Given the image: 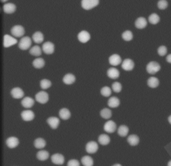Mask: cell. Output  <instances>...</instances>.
Here are the masks:
<instances>
[{"label":"cell","instance_id":"obj_1","mask_svg":"<svg viewBox=\"0 0 171 166\" xmlns=\"http://www.w3.org/2000/svg\"><path fill=\"white\" fill-rule=\"evenodd\" d=\"M99 0H82L81 6L85 10H90L98 5Z\"/></svg>","mask_w":171,"mask_h":166},{"label":"cell","instance_id":"obj_2","mask_svg":"<svg viewBox=\"0 0 171 166\" xmlns=\"http://www.w3.org/2000/svg\"><path fill=\"white\" fill-rule=\"evenodd\" d=\"M32 46V39L29 36H24L20 39L18 47L22 50H26Z\"/></svg>","mask_w":171,"mask_h":166},{"label":"cell","instance_id":"obj_3","mask_svg":"<svg viewBox=\"0 0 171 166\" xmlns=\"http://www.w3.org/2000/svg\"><path fill=\"white\" fill-rule=\"evenodd\" d=\"M160 70V66L155 61L150 62L146 66V71L150 74H155Z\"/></svg>","mask_w":171,"mask_h":166},{"label":"cell","instance_id":"obj_4","mask_svg":"<svg viewBox=\"0 0 171 166\" xmlns=\"http://www.w3.org/2000/svg\"><path fill=\"white\" fill-rule=\"evenodd\" d=\"M11 34L14 37L21 38L25 34V30L21 25H15L11 29Z\"/></svg>","mask_w":171,"mask_h":166},{"label":"cell","instance_id":"obj_5","mask_svg":"<svg viewBox=\"0 0 171 166\" xmlns=\"http://www.w3.org/2000/svg\"><path fill=\"white\" fill-rule=\"evenodd\" d=\"M36 101L40 104H45L49 101V95L46 92L39 91L35 96Z\"/></svg>","mask_w":171,"mask_h":166},{"label":"cell","instance_id":"obj_6","mask_svg":"<svg viewBox=\"0 0 171 166\" xmlns=\"http://www.w3.org/2000/svg\"><path fill=\"white\" fill-rule=\"evenodd\" d=\"M98 150V145L94 141H90L86 145V151L88 153L94 154Z\"/></svg>","mask_w":171,"mask_h":166},{"label":"cell","instance_id":"obj_7","mask_svg":"<svg viewBox=\"0 0 171 166\" xmlns=\"http://www.w3.org/2000/svg\"><path fill=\"white\" fill-rule=\"evenodd\" d=\"M117 126L116 123L112 120L107 121L104 125V130L108 133H112L117 130Z\"/></svg>","mask_w":171,"mask_h":166},{"label":"cell","instance_id":"obj_8","mask_svg":"<svg viewBox=\"0 0 171 166\" xmlns=\"http://www.w3.org/2000/svg\"><path fill=\"white\" fill-rule=\"evenodd\" d=\"M17 43V40H16V38H15L14 37H12V36L8 34H5L4 36V48L11 47L12 46H14V45L16 44Z\"/></svg>","mask_w":171,"mask_h":166},{"label":"cell","instance_id":"obj_9","mask_svg":"<svg viewBox=\"0 0 171 166\" xmlns=\"http://www.w3.org/2000/svg\"><path fill=\"white\" fill-rule=\"evenodd\" d=\"M21 119H22L24 121L28 122L32 121L33 120L35 117V114L32 111L27 109L23 111L21 113Z\"/></svg>","mask_w":171,"mask_h":166},{"label":"cell","instance_id":"obj_10","mask_svg":"<svg viewBox=\"0 0 171 166\" xmlns=\"http://www.w3.org/2000/svg\"><path fill=\"white\" fill-rule=\"evenodd\" d=\"M42 50L45 54H52L54 52L55 47L54 44L51 42H45L42 45Z\"/></svg>","mask_w":171,"mask_h":166},{"label":"cell","instance_id":"obj_11","mask_svg":"<svg viewBox=\"0 0 171 166\" xmlns=\"http://www.w3.org/2000/svg\"><path fill=\"white\" fill-rule=\"evenodd\" d=\"M51 161L54 164L61 165L64 164L65 158L64 156L61 153H55L51 156Z\"/></svg>","mask_w":171,"mask_h":166},{"label":"cell","instance_id":"obj_12","mask_svg":"<svg viewBox=\"0 0 171 166\" xmlns=\"http://www.w3.org/2000/svg\"><path fill=\"white\" fill-rule=\"evenodd\" d=\"M134 68V62L132 60L126 58L122 62V68L125 71H131Z\"/></svg>","mask_w":171,"mask_h":166},{"label":"cell","instance_id":"obj_13","mask_svg":"<svg viewBox=\"0 0 171 166\" xmlns=\"http://www.w3.org/2000/svg\"><path fill=\"white\" fill-rule=\"evenodd\" d=\"M20 143L19 139L16 137L11 136L8 137L7 139L5 140V144L10 149H14L16 148V147L18 146V145Z\"/></svg>","mask_w":171,"mask_h":166},{"label":"cell","instance_id":"obj_14","mask_svg":"<svg viewBox=\"0 0 171 166\" xmlns=\"http://www.w3.org/2000/svg\"><path fill=\"white\" fill-rule=\"evenodd\" d=\"M90 33L86 31V30H82L80 32H79V34H78V40L80 41L81 43L85 44L88 42L90 40Z\"/></svg>","mask_w":171,"mask_h":166},{"label":"cell","instance_id":"obj_15","mask_svg":"<svg viewBox=\"0 0 171 166\" xmlns=\"http://www.w3.org/2000/svg\"><path fill=\"white\" fill-rule=\"evenodd\" d=\"M108 61L110 64L113 66H117L119 64H120L122 62V58L120 55L117 54H114L109 57Z\"/></svg>","mask_w":171,"mask_h":166},{"label":"cell","instance_id":"obj_16","mask_svg":"<svg viewBox=\"0 0 171 166\" xmlns=\"http://www.w3.org/2000/svg\"><path fill=\"white\" fill-rule=\"evenodd\" d=\"M46 122L52 129H56L60 125V119L56 117H50L47 119Z\"/></svg>","mask_w":171,"mask_h":166},{"label":"cell","instance_id":"obj_17","mask_svg":"<svg viewBox=\"0 0 171 166\" xmlns=\"http://www.w3.org/2000/svg\"><path fill=\"white\" fill-rule=\"evenodd\" d=\"M11 95L14 99H20L23 97L24 92L20 87H14L11 90Z\"/></svg>","mask_w":171,"mask_h":166},{"label":"cell","instance_id":"obj_18","mask_svg":"<svg viewBox=\"0 0 171 166\" xmlns=\"http://www.w3.org/2000/svg\"><path fill=\"white\" fill-rule=\"evenodd\" d=\"M35 101L30 96H26L24 97L22 100H21V104L22 106L26 108H32L33 105H34Z\"/></svg>","mask_w":171,"mask_h":166},{"label":"cell","instance_id":"obj_19","mask_svg":"<svg viewBox=\"0 0 171 166\" xmlns=\"http://www.w3.org/2000/svg\"><path fill=\"white\" fill-rule=\"evenodd\" d=\"M3 10L5 14H11L16 11V6L13 3H8L3 5Z\"/></svg>","mask_w":171,"mask_h":166},{"label":"cell","instance_id":"obj_20","mask_svg":"<svg viewBox=\"0 0 171 166\" xmlns=\"http://www.w3.org/2000/svg\"><path fill=\"white\" fill-rule=\"evenodd\" d=\"M107 76H108L111 79H117V78L120 77V72L117 68L112 67L108 68L107 70Z\"/></svg>","mask_w":171,"mask_h":166},{"label":"cell","instance_id":"obj_21","mask_svg":"<svg viewBox=\"0 0 171 166\" xmlns=\"http://www.w3.org/2000/svg\"><path fill=\"white\" fill-rule=\"evenodd\" d=\"M134 25L136 28L144 29L147 26V20L144 17H140L136 20Z\"/></svg>","mask_w":171,"mask_h":166},{"label":"cell","instance_id":"obj_22","mask_svg":"<svg viewBox=\"0 0 171 166\" xmlns=\"http://www.w3.org/2000/svg\"><path fill=\"white\" fill-rule=\"evenodd\" d=\"M63 83L67 85H71L74 84L76 81V77L72 73H68L64 75L62 79Z\"/></svg>","mask_w":171,"mask_h":166},{"label":"cell","instance_id":"obj_23","mask_svg":"<svg viewBox=\"0 0 171 166\" xmlns=\"http://www.w3.org/2000/svg\"><path fill=\"white\" fill-rule=\"evenodd\" d=\"M127 142L131 146H136L140 142V139L138 135L135 134L130 135L127 138Z\"/></svg>","mask_w":171,"mask_h":166},{"label":"cell","instance_id":"obj_24","mask_svg":"<svg viewBox=\"0 0 171 166\" xmlns=\"http://www.w3.org/2000/svg\"><path fill=\"white\" fill-rule=\"evenodd\" d=\"M59 116L60 119L66 121L70 118V117H71V113H70V110L68 109L67 108H62L59 111Z\"/></svg>","mask_w":171,"mask_h":166},{"label":"cell","instance_id":"obj_25","mask_svg":"<svg viewBox=\"0 0 171 166\" xmlns=\"http://www.w3.org/2000/svg\"><path fill=\"white\" fill-rule=\"evenodd\" d=\"M49 157H50V154H49L48 152H47L46 150H40L36 153V158H37L38 160L42 161L47 160Z\"/></svg>","mask_w":171,"mask_h":166},{"label":"cell","instance_id":"obj_26","mask_svg":"<svg viewBox=\"0 0 171 166\" xmlns=\"http://www.w3.org/2000/svg\"><path fill=\"white\" fill-rule=\"evenodd\" d=\"M98 141L100 145L103 146H108V145L110 142V138L107 134H101L99 135Z\"/></svg>","mask_w":171,"mask_h":166},{"label":"cell","instance_id":"obj_27","mask_svg":"<svg viewBox=\"0 0 171 166\" xmlns=\"http://www.w3.org/2000/svg\"><path fill=\"white\" fill-rule=\"evenodd\" d=\"M120 104V101L117 96H112L108 101V105L110 108H117Z\"/></svg>","mask_w":171,"mask_h":166},{"label":"cell","instance_id":"obj_28","mask_svg":"<svg viewBox=\"0 0 171 166\" xmlns=\"http://www.w3.org/2000/svg\"><path fill=\"white\" fill-rule=\"evenodd\" d=\"M45 145H46L45 141L44 139L41 137L36 138L34 141H33V146H34L36 149H41L44 148L45 147Z\"/></svg>","mask_w":171,"mask_h":166},{"label":"cell","instance_id":"obj_29","mask_svg":"<svg viewBox=\"0 0 171 166\" xmlns=\"http://www.w3.org/2000/svg\"><path fill=\"white\" fill-rule=\"evenodd\" d=\"M32 40L36 44H41L44 41V34L41 32L37 31L32 35Z\"/></svg>","mask_w":171,"mask_h":166},{"label":"cell","instance_id":"obj_30","mask_svg":"<svg viewBox=\"0 0 171 166\" xmlns=\"http://www.w3.org/2000/svg\"><path fill=\"white\" fill-rule=\"evenodd\" d=\"M128 132H129V128L125 125H120L118 129V135L122 137H126Z\"/></svg>","mask_w":171,"mask_h":166},{"label":"cell","instance_id":"obj_31","mask_svg":"<svg viewBox=\"0 0 171 166\" xmlns=\"http://www.w3.org/2000/svg\"><path fill=\"white\" fill-rule=\"evenodd\" d=\"M81 163L84 166H93L94 160L92 157L89 155H84L81 159Z\"/></svg>","mask_w":171,"mask_h":166},{"label":"cell","instance_id":"obj_32","mask_svg":"<svg viewBox=\"0 0 171 166\" xmlns=\"http://www.w3.org/2000/svg\"><path fill=\"white\" fill-rule=\"evenodd\" d=\"M100 114L102 118L104 119H109L111 118L112 115V111L108 108H104L103 109L100 111Z\"/></svg>","mask_w":171,"mask_h":166},{"label":"cell","instance_id":"obj_33","mask_svg":"<svg viewBox=\"0 0 171 166\" xmlns=\"http://www.w3.org/2000/svg\"><path fill=\"white\" fill-rule=\"evenodd\" d=\"M32 64L35 68L41 69L45 66V61L42 58H37L33 60Z\"/></svg>","mask_w":171,"mask_h":166},{"label":"cell","instance_id":"obj_34","mask_svg":"<svg viewBox=\"0 0 171 166\" xmlns=\"http://www.w3.org/2000/svg\"><path fill=\"white\" fill-rule=\"evenodd\" d=\"M147 84H148V86L149 87H151V88H152V89L157 88V87L159 85V80H158L157 78L154 77H150L148 79Z\"/></svg>","mask_w":171,"mask_h":166},{"label":"cell","instance_id":"obj_35","mask_svg":"<svg viewBox=\"0 0 171 166\" xmlns=\"http://www.w3.org/2000/svg\"><path fill=\"white\" fill-rule=\"evenodd\" d=\"M42 49L39 46H33L30 50V54L34 56H39L42 54Z\"/></svg>","mask_w":171,"mask_h":166},{"label":"cell","instance_id":"obj_36","mask_svg":"<svg viewBox=\"0 0 171 166\" xmlns=\"http://www.w3.org/2000/svg\"><path fill=\"white\" fill-rule=\"evenodd\" d=\"M122 38L126 42H130L133 39V34L130 30H126L122 34Z\"/></svg>","mask_w":171,"mask_h":166},{"label":"cell","instance_id":"obj_37","mask_svg":"<svg viewBox=\"0 0 171 166\" xmlns=\"http://www.w3.org/2000/svg\"><path fill=\"white\" fill-rule=\"evenodd\" d=\"M148 21L151 24L155 25V24H157L159 22L160 17L158 16V15H157V14H152L151 15H150V16L148 17Z\"/></svg>","mask_w":171,"mask_h":166},{"label":"cell","instance_id":"obj_38","mask_svg":"<svg viewBox=\"0 0 171 166\" xmlns=\"http://www.w3.org/2000/svg\"><path fill=\"white\" fill-rule=\"evenodd\" d=\"M100 94L104 97H109L112 94V89L109 86H104L100 90Z\"/></svg>","mask_w":171,"mask_h":166},{"label":"cell","instance_id":"obj_39","mask_svg":"<svg viewBox=\"0 0 171 166\" xmlns=\"http://www.w3.org/2000/svg\"><path fill=\"white\" fill-rule=\"evenodd\" d=\"M51 86V83L50 80L44 78L40 81V87L43 90H46L49 88H50Z\"/></svg>","mask_w":171,"mask_h":166},{"label":"cell","instance_id":"obj_40","mask_svg":"<svg viewBox=\"0 0 171 166\" xmlns=\"http://www.w3.org/2000/svg\"><path fill=\"white\" fill-rule=\"evenodd\" d=\"M112 89L114 92L119 93L121 92L122 89H123V86H122L120 83L114 82L112 84Z\"/></svg>","mask_w":171,"mask_h":166},{"label":"cell","instance_id":"obj_41","mask_svg":"<svg viewBox=\"0 0 171 166\" xmlns=\"http://www.w3.org/2000/svg\"><path fill=\"white\" fill-rule=\"evenodd\" d=\"M157 5H158V8L162 10H165L166 8H167L168 5H169L166 0H159Z\"/></svg>","mask_w":171,"mask_h":166},{"label":"cell","instance_id":"obj_42","mask_svg":"<svg viewBox=\"0 0 171 166\" xmlns=\"http://www.w3.org/2000/svg\"><path fill=\"white\" fill-rule=\"evenodd\" d=\"M167 53V48L164 46H161L158 48V54L160 56H165Z\"/></svg>","mask_w":171,"mask_h":166},{"label":"cell","instance_id":"obj_43","mask_svg":"<svg viewBox=\"0 0 171 166\" xmlns=\"http://www.w3.org/2000/svg\"><path fill=\"white\" fill-rule=\"evenodd\" d=\"M80 161H79L78 159H70L68 161V164H67V166H80Z\"/></svg>","mask_w":171,"mask_h":166},{"label":"cell","instance_id":"obj_44","mask_svg":"<svg viewBox=\"0 0 171 166\" xmlns=\"http://www.w3.org/2000/svg\"><path fill=\"white\" fill-rule=\"evenodd\" d=\"M166 61L169 63H170V64H171V54H169V55L167 56V57H166Z\"/></svg>","mask_w":171,"mask_h":166},{"label":"cell","instance_id":"obj_45","mask_svg":"<svg viewBox=\"0 0 171 166\" xmlns=\"http://www.w3.org/2000/svg\"><path fill=\"white\" fill-rule=\"evenodd\" d=\"M168 120H169V122L170 123V124H171V115L169 117V118H168Z\"/></svg>","mask_w":171,"mask_h":166},{"label":"cell","instance_id":"obj_46","mask_svg":"<svg viewBox=\"0 0 171 166\" xmlns=\"http://www.w3.org/2000/svg\"><path fill=\"white\" fill-rule=\"evenodd\" d=\"M112 166H123V165H122L120 164H114V165H112Z\"/></svg>","mask_w":171,"mask_h":166},{"label":"cell","instance_id":"obj_47","mask_svg":"<svg viewBox=\"0 0 171 166\" xmlns=\"http://www.w3.org/2000/svg\"><path fill=\"white\" fill-rule=\"evenodd\" d=\"M168 166H171V160L168 163Z\"/></svg>","mask_w":171,"mask_h":166},{"label":"cell","instance_id":"obj_48","mask_svg":"<svg viewBox=\"0 0 171 166\" xmlns=\"http://www.w3.org/2000/svg\"><path fill=\"white\" fill-rule=\"evenodd\" d=\"M7 1H8V0H1V2H2V3H5V2H6Z\"/></svg>","mask_w":171,"mask_h":166}]
</instances>
